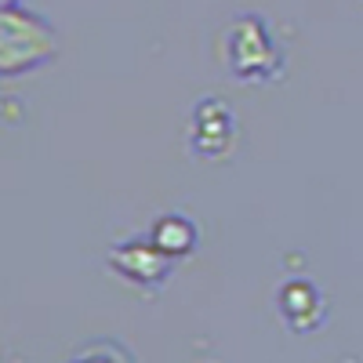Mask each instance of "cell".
<instances>
[{
	"mask_svg": "<svg viewBox=\"0 0 363 363\" xmlns=\"http://www.w3.org/2000/svg\"><path fill=\"white\" fill-rule=\"evenodd\" d=\"M149 240L167 255V258H189L193 251H196V244H200V229H196V222L189 218V215H160L157 222H153V229H149Z\"/></svg>",
	"mask_w": 363,
	"mask_h": 363,
	"instance_id": "cell-6",
	"label": "cell"
},
{
	"mask_svg": "<svg viewBox=\"0 0 363 363\" xmlns=\"http://www.w3.org/2000/svg\"><path fill=\"white\" fill-rule=\"evenodd\" d=\"M109 269L116 272L120 280H128L135 287L145 291H157L171 280L174 272V258H167L149 236H131V240H120V244L109 247Z\"/></svg>",
	"mask_w": 363,
	"mask_h": 363,
	"instance_id": "cell-4",
	"label": "cell"
},
{
	"mask_svg": "<svg viewBox=\"0 0 363 363\" xmlns=\"http://www.w3.org/2000/svg\"><path fill=\"white\" fill-rule=\"evenodd\" d=\"M240 145V120L222 99H200L189 116V149L196 160L222 164Z\"/></svg>",
	"mask_w": 363,
	"mask_h": 363,
	"instance_id": "cell-3",
	"label": "cell"
},
{
	"mask_svg": "<svg viewBox=\"0 0 363 363\" xmlns=\"http://www.w3.org/2000/svg\"><path fill=\"white\" fill-rule=\"evenodd\" d=\"M277 313H280L287 330H294V335H313V330H320L327 323V298L313 280L291 277L277 291Z\"/></svg>",
	"mask_w": 363,
	"mask_h": 363,
	"instance_id": "cell-5",
	"label": "cell"
},
{
	"mask_svg": "<svg viewBox=\"0 0 363 363\" xmlns=\"http://www.w3.org/2000/svg\"><path fill=\"white\" fill-rule=\"evenodd\" d=\"M225 66L244 84H272L284 77V48L262 15H240L225 26Z\"/></svg>",
	"mask_w": 363,
	"mask_h": 363,
	"instance_id": "cell-1",
	"label": "cell"
},
{
	"mask_svg": "<svg viewBox=\"0 0 363 363\" xmlns=\"http://www.w3.org/2000/svg\"><path fill=\"white\" fill-rule=\"evenodd\" d=\"M11 4H18V0H0V8H11Z\"/></svg>",
	"mask_w": 363,
	"mask_h": 363,
	"instance_id": "cell-8",
	"label": "cell"
},
{
	"mask_svg": "<svg viewBox=\"0 0 363 363\" xmlns=\"http://www.w3.org/2000/svg\"><path fill=\"white\" fill-rule=\"evenodd\" d=\"M58 55L55 26L22 4L0 8V77H22Z\"/></svg>",
	"mask_w": 363,
	"mask_h": 363,
	"instance_id": "cell-2",
	"label": "cell"
},
{
	"mask_svg": "<svg viewBox=\"0 0 363 363\" xmlns=\"http://www.w3.org/2000/svg\"><path fill=\"white\" fill-rule=\"evenodd\" d=\"M69 363H135V359L124 345H116V342H91Z\"/></svg>",
	"mask_w": 363,
	"mask_h": 363,
	"instance_id": "cell-7",
	"label": "cell"
}]
</instances>
